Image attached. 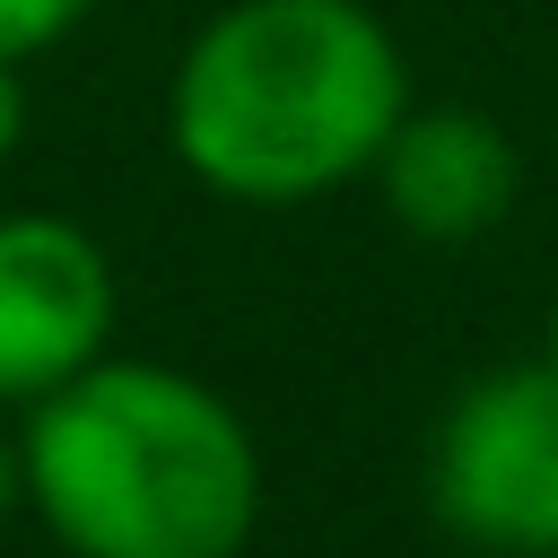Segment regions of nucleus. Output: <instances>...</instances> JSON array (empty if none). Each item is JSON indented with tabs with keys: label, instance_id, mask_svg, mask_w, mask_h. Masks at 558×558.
<instances>
[{
	"label": "nucleus",
	"instance_id": "f257e3e1",
	"mask_svg": "<svg viewBox=\"0 0 558 558\" xmlns=\"http://www.w3.org/2000/svg\"><path fill=\"white\" fill-rule=\"evenodd\" d=\"M410 105V61L366 0H227L174 61L166 140L183 174L244 209L357 183Z\"/></svg>",
	"mask_w": 558,
	"mask_h": 558
},
{
	"label": "nucleus",
	"instance_id": "f03ea898",
	"mask_svg": "<svg viewBox=\"0 0 558 558\" xmlns=\"http://www.w3.org/2000/svg\"><path fill=\"white\" fill-rule=\"evenodd\" d=\"M26 506L70 558H244L262 445L244 410L157 357H96L17 427Z\"/></svg>",
	"mask_w": 558,
	"mask_h": 558
},
{
	"label": "nucleus",
	"instance_id": "7ed1b4c3",
	"mask_svg": "<svg viewBox=\"0 0 558 558\" xmlns=\"http://www.w3.org/2000/svg\"><path fill=\"white\" fill-rule=\"evenodd\" d=\"M427 506L488 558H558V366L471 375L427 436Z\"/></svg>",
	"mask_w": 558,
	"mask_h": 558
},
{
	"label": "nucleus",
	"instance_id": "20e7f679",
	"mask_svg": "<svg viewBox=\"0 0 558 558\" xmlns=\"http://www.w3.org/2000/svg\"><path fill=\"white\" fill-rule=\"evenodd\" d=\"M113 262L105 244L61 209H9L0 218V410L44 401L78 366L113 349Z\"/></svg>",
	"mask_w": 558,
	"mask_h": 558
},
{
	"label": "nucleus",
	"instance_id": "39448f33",
	"mask_svg": "<svg viewBox=\"0 0 558 558\" xmlns=\"http://www.w3.org/2000/svg\"><path fill=\"white\" fill-rule=\"evenodd\" d=\"M366 174H375L392 227L418 244H480L488 227H506V209L523 192V157L506 140V122L480 105H401V122Z\"/></svg>",
	"mask_w": 558,
	"mask_h": 558
},
{
	"label": "nucleus",
	"instance_id": "423d86ee",
	"mask_svg": "<svg viewBox=\"0 0 558 558\" xmlns=\"http://www.w3.org/2000/svg\"><path fill=\"white\" fill-rule=\"evenodd\" d=\"M87 9H96V0H0V52H9V61H35V52H52L61 35H78Z\"/></svg>",
	"mask_w": 558,
	"mask_h": 558
},
{
	"label": "nucleus",
	"instance_id": "0eeeda50",
	"mask_svg": "<svg viewBox=\"0 0 558 558\" xmlns=\"http://www.w3.org/2000/svg\"><path fill=\"white\" fill-rule=\"evenodd\" d=\"M17 70H26V61L0 52V166L26 148V78H17Z\"/></svg>",
	"mask_w": 558,
	"mask_h": 558
},
{
	"label": "nucleus",
	"instance_id": "6e6552de",
	"mask_svg": "<svg viewBox=\"0 0 558 558\" xmlns=\"http://www.w3.org/2000/svg\"><path fill=\"white\" fill-rule=\"evenodd\" d=\"M26 506V462H17V427H0V523Z\"/></svg>",
	"mask_w": 558,
	"mask_h": 558
},
{
	"label": "nucleus",
	"instance_id": "1a4fd4ad",
	"mask_svg": "<svg viewBox=\"0 0 558 558\" xmlns=\"http://www.w3.org/2000/svg\"><path fill=\"white\" fill-rule=\"evenodd\" d=\"M541 357H549V366H558V296H549V349H541Z\"/></svg>",
	"mask_w": 558,
	"mask_h": 558
}]
</instances>
